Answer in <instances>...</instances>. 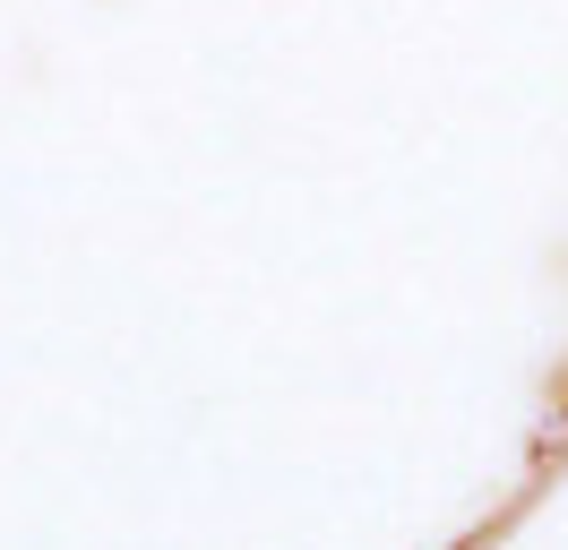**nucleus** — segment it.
Masks as SVG:
<instances>
[]
</instances>
